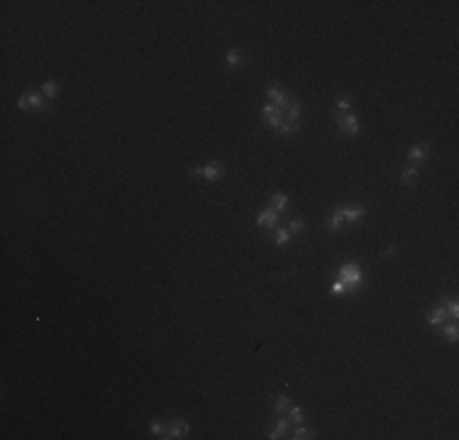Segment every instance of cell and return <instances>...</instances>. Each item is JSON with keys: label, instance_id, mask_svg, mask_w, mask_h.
I'll return each instance as SVG.
<instances>
[{"label": "cell", "instance_id": "cell-1", "mask_svg": "<svg viewBox=\"0 0 459 440\" xmlns=\"http://www.w3.org/2000/svg\"><path fill=\"white\" fill-rule=\"evenodd\" d=\"M364 286V274H362V269L354 264V262H347V264H342L340 267V271H337V279L332 281V293H354V291H359Z\"/></svg>", "mask_w": 459, "mask_h": 440}, {"label": "cell", "instance_id": "cell-2", "mask_svg": "<svg viewBox=\"0 0 459 440\" xmlns=\"http://www.w3.org/2000/svg\"><path fill=\"white\" fill-rule=\"evenodd\" d=\"M367 216V208L364 206H337L335 213L327 218V230L330 232H337L342 225H354Z\"/></svg>", "mask_w": 459, "mask_h": 440}, {"label": "cell", "instance_id": "cell-3", "mask_svg": "<svg viewBox=\"0 0 459 440\" xmlns=\"http://www.w3.org/2000/svg\"><path fill=\"white\" fill-rule=\"evenodd\" d=\"M191 176H203L206 181H220L225 176V167L220 162H208L206 167H193L191 169Z\"/></svg>", "mask_w": 459, "mask_h": 440}, {"label": "cell", "instance_id": "cell-4", "mask_svg": "<svg viewBox=\"0 0 459 440\" xmlns=\"http://www.w3.org/2000/svg\"><path fill=\"white\" fill-rule=\"evenodd\" d=\"M17 108L20 110H44L46 108V98L42 93H22L17 98Z\"/></svg>", "mask_w": 459, "mask_h": 440}, {"label": "cell", "instance_id": "cell-5", "mask_svg": "<svg viewBox=\"0 0 459 440\" xmlns=\"http://www.w3.org/2000/svg\"><path fill=\"white\" fill-rule=\"evenodd\" d=\"M288 100H291V98L286 96V91H283L281 86H276V83H274V86H269V88H266V103H274V105H276L281 113L286 110Z\"/></svg>", "mask_w": 459, "mask_h": 440}, {"label": "cell", "instance_id": "cell-6", "mask_svg": "<svg viewBox=\"0 0 459 440\" xmlns=\"http://www.w3.org/2000/svg\"><path fill=\"white\" fill-rule=\"evenodd\" d=\"M188 433H191V426H188L186 421H171L169 428H166V436H164V438L166 440H181V438H186Z\"/></svg>", "mask_w": 459, "mask_h": 440}, {"label": "cell", "instance_id": "cell-7", "mask_svg": "<svg viewBox=\"0 0 459 440\" xmlns=\"http://www.w3.org/2000/svg\"><path fill=\"white\" fill-rule=\"evenodd\" d=\"M337 127H340L342 132H347V135H357V132H359V120H357L352 113H342V115L337 118Z\"/></svg>", "mask_w": 459, "mask_h": 440}, {"label": "cell", "instance_id": "cell-8", "mask_svg": "<svg viewBox=\"0 0 459 440\" xmlns=\"http://www.w3.org/2000/svg\"><path fill=\"white\" fill-rule=\"evenodd\" d=\"M447 318H450V313H447V308H445V301H442L437 308H433V311L428 313V323H430L433 328H442Z\"/></svg>", "mask_w": 459, "mask_h": 440}, {"label": "cell", "instance_id": "cell-9", "mask_svg": "<svg viewBox=\"0 0 459 440\" xmlns=\"http://www.w3.org/2000/svg\"><path fill=\"white\" fill-rule=\"evenodd\" d=\"M276 222H278V213H276L274 208H266V211H261V213L256 216V225H259V227H264V230L276 227Z\"/></svg>", "mask_w": 459, "mask_h": 440}, {"label": "cell", "instance_id": "cell-10", "mask_svg": "<svg viewBox=\"0 0 459 440\" xmlns=\"http://www.w3.org/2000/svg\"><path fill=\"white\" fill-rule=\"evenodd\" d=\"M428 157H430V147H428V145H415V147L408 152V162H413V164L425 162Z\"/></svg>", "mask_w": 459, "mask_h": 440}, {"label": "cell", "instance_id": "cell-11", "mask_svg": "<svg viewBox=\"0 0 459 440\" xmlns=\"http://www.w3.org/2000/svg\"><path fill=\"white\" fill-rule=\"evenodd\" d=\"M286 433H288V418H281V421L276 423V428L266 431V438H269V440H278V438H283Z\"/></svg>", "mask_w": 459, "mask_h": 440}, {"label": "cell", "instance_id": "cell-12", "mask_svg": "<svg viewBox=\"0 0 459 440\" xmlns=\"http://www.w3.org/2000/svg\"><path fill=\"white\" fill-rule=\"evenodd\" d=\"M42 96H44L46 100H54V98L59 96V81H54V78L44 81V83H42Z\"/></svg>", "mask_w": 459, "mask_h": 440}, {"label": "cell", "instance_id": "cell-13", "mask_svg": "<svg viewBox=\"0 0 459 440\" xmlns=\"http://www.w3.org/2000/svg\"><path fill=\"white\" fill-rule=\"evenodd\" d=\"M286 206H288V196H286L283 191L274 194V196H271V201H269V208H274L276 213H281V211H283Z\"/></svg>", "mask_w": 459, "mask_h": 440}, {"label": "cell", "instance_id": "cell-14", "mask_svg": "<svg viewBox=\"0 0 459 440\" xmlns=\"http://www.w3.org/2000/svg\"><path fill=\"white\" fill-rule=\"evenodd\" d=\"M401 179H403V184H406V186H413V184H415V179H418V167H415V164H408V167L401 171Z\"/></svg>", "mask_w": 459, "mask_h": 440}, {"label": "cell", "instance_id": "cell-15", "mask_svg": "<svg viewBox=\"0 0 459 440\" xmlns=\"http://www.w3.org/2000/svg\"><path fill=\"white\" fill-rule=\"evenodd\" d=\"M288 242H291L288 227H278V230H276V237H274V244H276V247H286Z\"/></svg>", "mask_w": 459, "mask_h": 440}, {"label": "cell", "instance_id": "cell-16", "mask_svg": "<svg viewBox=\"0 0 459 440\" xmlns=\"http://www.w3.org/2000/svg\"><path fill=\"white\" fill-rule=\"evenodd\" d=\"M225 61H228L230 69H239L242 66V54L237 49H230L228 54H225Z\"/></svg>", "mask_w": 459, "mask_h": 440}, {"label": "cell", "instance_id": "cell-17", "mask_svg": "<svg viewBox=\"0 0 459 440\" xmlns=\"http://www.w3.org/2000/svg\"><path fill=\"white\" fill-rule=\"evenodd\" d=\"M293 440H313L315 438V431L313 428H305V426H300V428H296L293 431V436H291Z\"/></svg>", "mask_w": 459, "mask_h": 440}, {"label": "cell", "instance_id": "cell-18", "mask_svg": "<svg viewBox=\"0 0 459 440\" xmlns=\"http://www.w3.org/2000/svg\"><path fill=\"white\" fill-rule=\"evenodd\" d=\"M288 423H303V409L300 406H288Z\"/></svg>", "mask_w": 459, "mask_h": 440}, {"label": "cell", "instance_id": "cell-19", "mask_svg": "<svg viewBox=\"0 0 459 440\" xmlns=\"http://www.w3.org/2000/svg\"><path fill=\"white\" fill-rule=\"evenodd\" d=\"M442 335L450 340V342H457L459 338V330H457V323H450V325H442Z\"/></svg>", "mask_w": 459, "mask_h": 440}, {"label": "cell", "instance_id": "cell-20", "mask_svg": "<svg viewBox=\"0 0 459 440\" xmlns=\"http://www.w3.org/2000/svg\"><path fill=\"white\" fill-rule=\"evenodd\" d=\"M288 406H291L288 396H286V394H278V396H276V414H281V416H283V414L288 411Z\"/></svg>", "mask_w": 459, "mask_h": 440}, {"label": "cell", "instance_id": "cell-21", "mask_svg": "<svg viewBox=\"0 0 459 440\" xmlns=\"http://www.w3.org/2000/svg\"><path fill=\"white\" fill-rule=\"evenodd\" d=\"M349 108H352V98H349V96H340V98H337V110H340V115H342V113H349Z\"/></svg>", "mask_w": 459, "mask_h": 440}, {"label": "cell", "instance_id": "cell-22", "mask_svg": "<svg viewBox=\"0 0 459 440\" xmlns=\"http://www.w3.org/2000/svg\"><path fill=\"white\" fill-rule=\"evenodd\" d=\"M149 433H152L154 438H164V436H166V428H164L159 421H154V423H149Z\"/></svg>", "mask_w": 459, "mask_h": 440}, {"label": "cell", "instance_id": "cell-23", "mask_svg": "<svg viewBox=\"0 0 459 440\" xmlns=\"http://www.w3.org/2000/svg\"><path fill=\"white\" fill-rule=\"evenodd\" d=\"M445 308H447V313H450V318H457V316H459V303H457V298H450Z\"/></svg>", "mask_w": 459, "mask_h": 440}, {"label": "cell", "instance_id": "cell-24", "mask_svg": "<svg viewBox=\"0 0 459 440\" xmlns=\"http://www.w3.org/2000/svg\"><path fill=\"white\" fill-rule=\"evenodd\" d=\"M303 230V218H293L291 222H288V232L293 235V232H300Z\"/></svg>", "mask_w": 459, "mask_h": 440}]
</instances>
